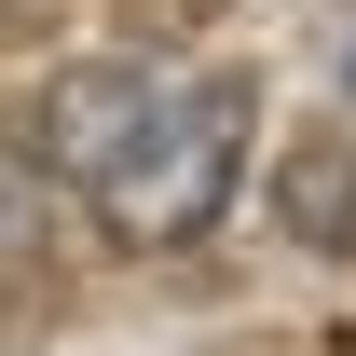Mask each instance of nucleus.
Wrapping results in <instances>:
<instances>
[{
  "label": "nucleus",
  "instance_id": "nucleus-1",
  "mask_svg": "<svg viewBox=\"0 0 356 356\" xmlns=\"http://www.w3.org/2000/svg\"><path fill=\"white\" fill-rule=\"evenodd\" d=\"M247 124H261V83H247V69L83 55V69H42V96L14 110V151H28L69 206H96L124 247H192V233L233 220Z\"/></svg>",
  "mask_w": 356,
  "mask_h": 356
},
{
  "label": "nucleus",
  "instance_id": "nucleus-2",
  "mask_svg": "<svg viewBox=\"0 0 356 356\" xmlns=\"http://www.w3.org/2000/svg\"><path fill=\"white\" fill-rule=\"evenodd\" d=\"M274 220L343 261L356 247V137H288V151H274Z\"/></svg>",
  "mask_w": 356,
  "mask_h": 356
},
{
  "label": "nucleus",
  "instance_id": "nucleus-3",
  "mask_svg": "<svg viewBox=\"0 0 356 356\" xmlns=\"http://www.w3.org/2000/svg\"><path fill=\"white\" fill-rule=\"evenodd\" d=\"M42 233H55V178L0 137V288H28V274H42Z\"/></svg>",
  "mask_w": 356,
  "mask_h": 356
}]
</instances>
